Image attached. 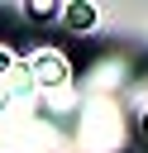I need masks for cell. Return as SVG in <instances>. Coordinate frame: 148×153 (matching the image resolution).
Masks as SVG:
<instances>
[{
	"label": "cell",
	"mask_w": 148,
	"mask_h": 153,
	"mask_svg": "<svg viewBox=\"0 0 148 153\" xmlns=\"http://www.w3.org/2000/svg\"><path fill=\"white\" fill-rule=\"evenodd\" d=\"M33 76H38L43 86H57V81H67V62H62L57 53H38V57H33Z\"/></svg>",
	"instance_id": "cell-1"
},
{
	"label": "cell",
	"mask_w": 148,
	"mask_h": 153,
	"mask_svg": "<svg viewBox=\"0 0 148 153\" xmlns=\"http://www.w3.org/2000/svg\"><path fill=\"white\" fill-rule=\"evenodd\" d=\"M67 24H72V29H91V24H95V10H91V5H72V10H67Z\"/></svg>",
	"instance_id": "cell-2"
},
{
	"label": "cell",
	"mask_w": 148,
	"mask_h": 153,
	"mask_svg": "<svg viewBox=\"0 0 148 153\" xmlns=\"http://www.w3.org/2000/svg\"><path fill=\"white\" fill-rule=\"evenodd\" d=\"M138 129H143V139H148V110H143V124H138Z\"/></svg>",
	"instance_id": "cell-3"
}]
</instances>
